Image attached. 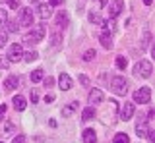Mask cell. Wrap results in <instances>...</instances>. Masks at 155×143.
Returning a JSON list of instances; mask_svg holds the SVG:
<instances>
[{"instance_id":"cell-1","label":"cell","mask_w":155,"mask_h":143,"mask_svg":"<svg viewBox=\"0 0 155 143\" xmlns=\"http://www.w3.org/2000/svg\"><path fill=\"white\" fill-rule=\"evenodd\" d=\"M151 72H153V64H151V60H140L138 64L134 66V75H136V78H143V79H147V78H151Z\"/></svg>"},{"instance_id":"cell-2","label":"cell","mask_w":155,"mask_h":143,"mask_svg":"<svg viewBox=\"0 0 155 143\" xmlns=\"http://www.w3.org/2000/svg\"><path fill=\"white\" fill-rule=\"evenodd\" d=\"M43 37H45V27L39 25V27H35V29H31L29 33L23 35V43H25V45H37Z\"/></svg>"},{"instance_id":"cell-3","label":"cell","mask_w":155,"mask_h":143,"mask_svg":"<svg viewBox=\"0 0 155 143\" xmlns=\"http://www.w3.org/2000/svg\"><path fill=\"white\" fill-rule=\"evenodd\" d=\"M110 89L116 93V95H126L128 93V81L122 78V75H114L110 79Z\"/></svg>"},{"instance_id":"cell-4","label":"cell","mask_w":155,"mask_h":143,"mask_svg":"<svg viewBox=\"0 0 155 143\" xmlns=\"http://www.w3.org/2000/svg\"><path fill=\"white\" fill-rule=\"evenodd\" d=\"M116 112H118V104H116V101L110 99L109 106H107L105 112H103V122L105 124H116Z\"/></svg>"},{"instance_id":"cell-5","label":"cell","mask_w":155,"mask_h":143,"mask_svg":"<svg viewBox=\"0 0 155 143\" xmlns=\"http://www.w3.org/2000/svg\"><path fill=\"white\" fill-rule=\"evenodd\" d=\"M21 58H23V49H21V45H18V43L10 45L6 60H8V62H19Z\"/></svg>"},{"instance_id":"cell-6","label":"cell","mask_w":155,"mask_h":143,"mask_svg":"<svg viewBox=\"0 0 155 143\" xmlns=\"http://www.w3.org/2000/svg\"><path fill=\"white\" fill-rule=\"evenodd\" d=\"M134 101L140 103V104H147L149 101H151V89H149V87L138 89V91L134 93Z\"/></svg>"},{"instance_id":"cell-7","label":"cell","mask_w":155,"mask_h":143,"mask_svg":"<svg viewBox=\"0 0 155 143\" xmlns=\"http://www.w3.org/2000/svg\"><path fill=\"white\" fill-rule=\"evenodd\" d=\"M19 25H31L33 23V14H31V8H21L19 10Z\"/></svg>"},{"instance_id":"cell-8","label":"cell","mask_w":155,"mask_h":143,"mask_svg":"<svg viewBox=\"0 0 155 143\" xmlns=\"http://www.w3.org/2000/svg\"><path fill=\"white\" fill-rule=\"evenodd\" d=\"M101 101H105V95L101 89H91L89 91V97H87V103L91 104V106H95V104H99Z\"/></svg>"},{"instance_id":"cell-9","label":"cell","mask_w":155,"mask_h":143,"mask_svg":"<svg viewBox=\"0 0 155 143\" xmlns=\"http://www.w3.org/2000/svg\"><path fill=\"white\" fill-rule=\"evenodd\" d=\"M120 120H124V122H128L130 118L134 116V104L132 103H124V106L120 108Z\"/></svg>"},{"instance_id":"cell-10","label":"cell","mask_w":155,"mask_h":143,"mask_svg":"<svg viewBox=\"0 0 155 143\" xmlns=\"http://www.w3.org/2000/svg\"><path fill=\"white\" fill-rule=\"evenodd\" d=\"M122 8H124L122 0H114V2L109 6V16L113 17V20H114V17H118V14H122Z\"/></svg>"},{"instance_id":"cell-11","label":"cell","mask_w":155,"mask_h":143,"mask_svg":"<svg viewBox=\"0 0 155 143\" xmlns=\"http://www.w3.org/2000/svg\"><path fill=\"white\" fill-rule=\"evenodd\" d=\"M147 122H145V118L143 116H140L138 118V124H136V133H138V137H145L147 135Z\"/></svg>"},{"instance_id":"cell-12","label":"cell","mask_w":155,"mask_h":143,"mask_svg":"<svg viewBox=\"0 0 155 143\" xmlns=\"http://www.w3.org/2000/svg\"><path fill=\"white\" fill-rule=\"evenodd\" d=\"M18 85H19L18 75H10V78H6V81H4V89H6L8 93H12V91L18 89Z\"/></svg>"},{"instance_id":"cell-13","label":"cell","mask_w":155,"mask_h":143,"mask_svg":"<svg viewBox=\"0 0 155 143\" xmlns=\"http://www.w3.org/2000/svg\"><path fill=\"white\" fill-rule=\"evenodd\" d=\"M58 85H60V89H62V91H70L74 83H72V78H70L68 74H62L60 78H58Z\"/></svg>"},{"instance_id":"cell-14","label":"cell","mask_w":155,"mask_h":143,"mask_svg":"<svg viewBox=\"0 0 155 143\" xmlns=\"http://www.w3.org/2000/svg\"><path fill=\"white\" fill-rule=\"evenodd\" d=\"M37 12H39V17H41V20H48V17L52 16V10H51V4H39Z\"/></svg>"},{"instance_id":"cell-15","label":"cell","mask_w":155,"mask_h":143,"mask_svg":"<svg viewBox=\"0 0 155 143\" xmlns=\"http://www.w3.org/2000/svg\"><path fill=\"white\" fill-rule=\"evenodd\" d=\"M68 25V12L64 10H60V12H56V27H64Z\"/></svg>"},{"instance_id":"cell-16","label":"cell","mask_w":155,"mask_h":143,"mask_svg":"<svg viewBox=\"0 0 155 143\" xmlns=\"http://www.w3.org/2000/svg\"><path fill=\"white\" fill-rule=\"evenodd\" d=\"M78 106H80V103H76V101H74V103H70L68 106H64V108H62V118H70L72 114L78 110Z\"/></svg>"},{"instance_id":"cell-17","label":"cell","mask_w":155,"mask_h":143,"mask_svg":"<svg viewBox=\"0 0 155 143\" xmlns=\"http://www.w3.org/2000/svg\"><path fill=\"white\" fill-rule=\"evenodd\" d=\"M12 103H14V106H16V110H19V112H23V110H25V106H27L25 99H23L21 95H16V97L12 99Z\"/></svg>"},{"instance_id":"cell-18","label":"cell","mask_w":155,"mask_h":143,"mask_svg":"<svg viewBox=\"0 0 155 143\" xmlns=\"http://www.w3.org/2000/svg\"><path fill=\"white\" fill-rule=\"evenodd\" d=\"M99 41H101V45H103L105 46V49H113V39H110V35H109V33H101V37H99Z\"/></svg>"},{"instance_id":"cell-19","label":"cell","mask_w":155,"mask_h":143,"mask_svg":"<svg viewBox=\"0 0 155 143\" xmlns=\"http://www.w3.org/2000/svg\"><path fill=\"white\" fill-rule=\"evenodd\" d=\"M97 141V133H95V130H87L84 132V143H95Z\"/></svg>"},{"instance_id":"cell-20","label":"cell","mask_w":155,"mask_h":143,"mask_svg":"<svg viewBox=\"0 0 155 143\" xmlns=\"http://www.w3.org/2000/svg\"><path fill=\"white\" fill-rule=\"evenodd\" d=\"M93 116H95V108L89 104V106H87L85 110H84V114H81V122H89Z\"/></svg>"},{"instance_id":"cell-21","label":"cell","mask_w":155,"mask_h":143,"mask_svg":"<svg viewBox=\"0 0 155 143\" xmlns=\"http://www.w3.org/2000/svg\"><path fill=\"white\" fill-rule=\"evenodd\" d=\"M2 133H4V135H12V133H16V126H14L12 122H4Z\"/></svg>"},{"instance_id":"cell-22","label":"cell","mask_w":155,"mask_h":143,"mask_svg":"<svg viewBox=\"0 0 155 143\" xmlns=\"http://www.w3.org/2000/svg\"><path fill=\"white\" fill-rule=\"evenodd\" d=\"M149 43H151V33H149L147 29L143 31V37H142V49H149Z\"/></svg>"},{"instance_id":"cell-23","label":"cell","mask_w":155,"mask_h":143,"mask_svg":"<svg viewBox=\"0 0 155 143\" xmlns=\"http://www.w3.org/2000/svg\"><path fill=\"white\" fill-rule=\"evenodd\" d=\"M29 79H31L33 83H39L43 79V70H35V72H31V75H29Z\"/></svg>"},{"instance_id":"cell-24","label":"cell","mask_w":155,"mask_h":143,"mask_svg":"<svg viewBox=\"0 0 155 143\" xmlns=\"http://www.w3.org/2000/svg\"><path fill=\"white\" fill-rule=\"evenodd\" d=\"M113 143H130V137L126 135V133H116Z\"/></svg>"},{"instance_id":"cell-25","label":"cell","mask_w":155,"mask_h":143,"mask_svg":"<svg viewBox=\"0 0 155 143\" xmlns=\"http://www.w3.org/2000/svg\"><path fill=\"white\" fill-rule=\"evenodd\" d=\"M8 43V31L6 29H0V49H4Z\"/></svg>"},{"instance_id":"cell-26","label":"cell","mask_w":155,"mask_h":143,"mask_svg":"<svg viewBox=\"0 0 155 143\" xmlns=\"http://www.w3.org/2000/svg\"><path fill=\"white\" fill-rule=\"evenodd\" d=\"M18 27H19L18 21H6V31H8V33H16Z\"/></svg>"},{"instance_id":"cell-27","label":"cell","mask_w":155,"mask_h":143,"mask_svg":"<svg viewBox=\"0 0 155 143\" xmlns=\"http://www.w3.org/2000/svg\"><path fill=\"white\" fill-rule=\"evenodd\" d=\"M126 66H128V60H126L124 56H118V58H116V68H118V70H126Z\"/></svg>"},{"instance_id":"cell-28","label":"cell","mask_w":155,"mask_h":143,"mask_svg":"<svg viewBox=\"0 0 155 143\" xmlns=\"http://www.w3.org/2000/svg\"><path fill=\"white\" fill-rule=\"evenodd\" d=\"M37 58H39V54H37V52H35V50H29V52H27V54H25V56H23V60H25V62H35Z\"/></svg>"},{"instance_id":"cell-29","label":"cell","mask_w":155,"mask_h":143,"mask_svg":"<svg viewBox=\"0 0 155 143\" xmlns=\"http://www.w3.org/2000/svg\"><path fill=\"white\" fill-rule=\"evenodd\" d=\"M97 56V52L93 49H89V50H85V54H84V62H91Z\"/></svg>"},{"instance_id":"cell-30","label":"cell","mask_w":155,"mask_h":143,"mask_svg":"<svg viewBox=\"0 0 155 143\" xmlns=\"http://www.w3.org/2000/svg\"><path fill=\"white\" fill-rule=\"evenodd\" d=\"M89 21H91V23H101L103 20H101V16H99L97 12H91V14H89Z\"/></svg>"},{"instance_id":"cell-31","label":"cell","mask_w":155,"mask_h":143,"mask_svg":"<svg viewBox=\"0 0 155 143\" xmlns=\"http://www.w3.org/2000/svg\"><path fill=\"white\" fill-rule=\"evenodd\" d=\"M60 41H62V37H60V35H56V33L52 35V39H51V43H52V46H54V49H56L58 45H60Z\"/></svg>"},{"instance_id":"cell-32","label":"cell","mask_w":155,"mask_h":143,"mask_svg":"<svg viewBox=\"0 0 155 143\" xmlns=\"http://www.w3.org/2000/svg\"><path fill=\"white\" fill-rule=\"evenodd\" d=\"M6 21H8V14H6V10L0 8V23H6Z\"/></svg>"},{"instance_id":"cell-33","label":"cell","mask_w":155,"mask_h":143,"mask_svg":"<svg viewBox=\"0 0 155 143\" xmlns=\"http://www.w3.org/2000/svg\"><path fill=\"white\" fill-rule=\"evenodd\" d=\"M10 66V62L6 60V58H2V56H0V70H6Z\"/></svg>"},{"instance_id":"cell-34","label":"cell","mask_w":155,"mask_h":143,"mask_svg":"<svg viewBox=\"0 0 155 143\" xmlns=\"http://www.w3.org/2000/svg\"><path fill=\"white\" fill-rule=\"evenodd\" d=\"M80 83L84 85V87H87V85H89V78H87V75H80Z\"/></svg>"},{"instance_id":"cell-35","label":"cell","mask_w":155,"mask_h":143,"mask_svg":"<svg viewBox=\"0 0 155 143\" xmlns=\"http://www.w3.org/2000/svg\"><path fill=\"white\" fill-rule=\"evenodd\" d=\"M6 2H8V6L12 8V10H16V8L19 6V2H18V0H6Z\"/></svg>"},{"instance_id":"cell-36","label":"cell","mask_w":155,"mask_h":143,"mask_svg":"<svg viewBox=\"0 0 155 143\" xmlns=\"http://www.w3.org/2000/svg\"><path fill=\"white\" fill-rule=\"evenodd\" d=\"M12 143H25V135H16L12 139Z\"/></svg>"},{"instance_id":"cell-37","label":"cell","mask_w":155,"mask_h":143,"mask_svg":"<svg viewBox=\"0 0 155 143\" xmlns=\"http://www.w3.org/2000/svg\"><path fill=\"white\" fill-rule=\"evenodd\" d=\"M4 114H6V104H0V120L4 118Z\"/></svg>"},{"instance_id":"cell-38","label":"cell","mask_w":155,"mask_h":143,"mask_svg":"<svg viewBox=\"0 0 155 143\" xmlns=\"http://www.w3.org/2000/svg\"><path fill=\"white\" fill-rule=\"evenodd\" d=\"M39 101V95H37V91H31V103H37Z\"/></svg>"},{"instance_id":"cell-39","label":"cell","mask_w":155,"mask_h":143,"mask_svg":"<svg viewBox=\"0 0 155 143\" xmlns=\"http://www.w3.org/2000/svg\"><path fill=\"white\" fill-rule=\"evenodd\" d=\"M52 83H54V81H52V78H47L45 79V85H47V87H52Z\"/></svg>"},{"instance_id":"cell-40","label":"cell","mask_w":155,"mask_h":143,"mask_svg":"<svg viewBox=\"0 0 155 143\" xmlns=\"http://www.w3.org/2000/svg\"><path fill=\"white\" fill-rule=\"evenodd\" d=\"M48 4L51 6H58V4H62V0H48Z\"/></svg>"},{"instance_id":"cell-41","label":"cell","mask_w":155,"mask_h":143,"mask_svg":"<svg viewBox=\"0 0 155 143\" xmlns=\"http://www.w3.org/2000/svg\"><path fill=\"white\" fill-rule=\"evenodd\" d=\"M52 101H54V95H47L45 97V103H52Z\"/></svg>"},{"instance_id":"cell-42","label":"cell","mask_w":155,"mask_h":143,"mask_svg":"<svg viewBox=\"0 0 155 143\" xmlns=\"http://www.w3.org/2000/svg\"><path fill=\"white\" fill-rule=\"evenodd\" d=\"M97 2H99V6L103 8V6H107V4H109V0H97Z\"/></svg>"},{"instance_id":"cell-43","label":"cell","mask_w":155,"mask_h":143,"mask_svg":"<svg viewBox=\"0 0 155 143\" xmlns=\"http://www.w3.org/2000/svg\"><path fill=\"white\" fill-rule=\"evenodd\" d=\"M48 124H51V128H56V120H52V118L48 120Z\"/></svg>"},{"instance_id":"cell-44","label":"cell","mask_w":155,"mask_h":143,"mask_svg":"<svg viewBox=\"0 0 155 143\" xmlns=\"http://www.w3.org/2000/svg\"><path fill=\"white\" fill-rule=\"evenodd\" d=\"M151 2H153V0H143V4H145V6H151Z\"/></svg>"},{"instance_id":"cell-45","label":"cell","mask_w":155,"mask_h":143,"mask_svg":"<svg viewBox=\"0 0 155 143\" xmlns=\"http://www.w3.org/2000/svg\"><path fill=\"white\" fill-rule=\"evenodd\" d=\"M29 2H37V0H29Z\"/></svg>"},{"instance_id":"cell-46","label":"cell","mask_w":155,"mask_h":143,"mask_svg":"<svg viewBox=\"0 0 155 143\" xmlns=\"http://www.w3.org/2000/svg\"><path fill=\"white\" fill-rule=\"evenodd\" d=\"M0 2H2V0H0Z\"/></svg>"},{"instance_id":"cell-47","label":"cell","mask_w":155,"mask_h":143,"mask_svg":"<svg viewBox=\"0 0 155 143\" xmlns=\"http://www.w3.org/2000/svg\"><path fill=\"white\" fill-rule=\"evenodd\" d=\"M0 143H2V141H0Z\"/></svg>"}]
</instances>
